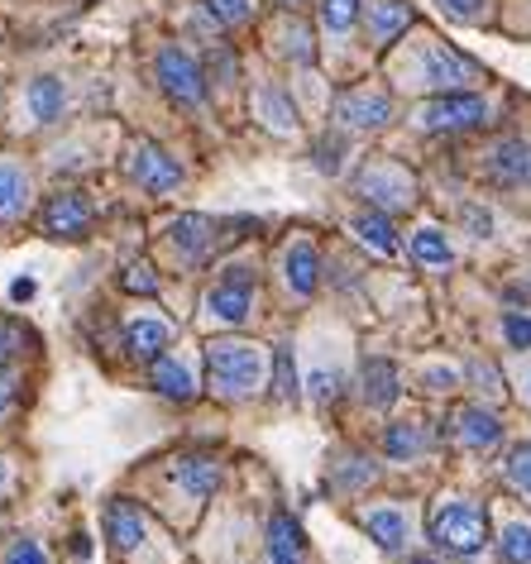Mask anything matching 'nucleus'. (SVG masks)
<instances>
[{
	"label": "nucleus",
	"mask_w": 531,
	"mask_h": 564,
	"mask_svg": "<svg viewBox=\"0 0 531 564\" xmlns=\"http://www.w3.org/2000/svg\"><path fill=\"white\" fill-rule=\"evenodd\" d=\"M202 6L216 24H240L249 15V0H202Z\"/></svg>",
	"instance_id": "32"
},
{
	"label": "nucleus",
	"mask_w": 531,
	"mask_h": 564,
	"mask_svg": "<svg viewBox=\"0 0 531 564\" xmlns=\"http://www.w3.org/2000/svg\"><path fill=\"white\" fill-rule=\"evenodd\" d=\"M0 484H6V464H0Z\"/></svg>",
	"instance_id": "47"
},
{
	"label": "nucleus",
	"mask_w": 531,
	"mask_h": 564,
	"mask_svg": "<svg viewBox=\"0 0 531 564\" xmlns=\"http://www.w3.org/2000/svg\"><path fill=\"white\" fill-rule=\"evenodd\" d=\"M283 273H288V288L297 292V297H312L316 282H321V253H316V245L297 239V245L283 253Z\"/></svg>",
	"instance_id": "10"
},
{
	"label": "nucleus",
	"mask_w": 531,
	"mask_h": 564,
	"mask_svg": "<svg viewBox=\"0 0 531 564\" xmlns=\"http://www.w3.org/2000/svg\"><path fill=\"white\" fill-rule=\"evenodd\" d=\"M431 541L441 550H455V555H474V550H484V541H488V521L479 507L451 502L431 517Z\"/></svg>",
	"instance_id": "2"
},
{
	"label": "nucleus",
	"mask_w": 531,
	"mask_h": 564,
	"mask_svg": "<svg viewBox=\"0 0 531 564\" xmlns=\"http://www.w3.org/2000/svg\"><path fill=\"white\" fill-rule=\"evenodd\" d=\"M422 383H426L431 392H445V388H455V383H459V373H455V369H426V373H422Z\"/></svg>",
	"instance_id": "39"
},
{
	"label": "nucleus",
	"mask_w": 531,
	"mask_h": 564,
	"mask_svg": "<svg viewBox=\"0 0 531 564\" xmlns=\"http://www.w3.org/2000/svg\"><path fill=\"white\" fill-rule=\"evenodd\" d=\"M24 340H30V335H24L20 326L0 321V355H15V349H24Z\"/></svg>",
	"instance_id": "38"
},
{
	"label": "nucleus",
	"mask_w": 531,
	"mask_h": 564,
	"mask_svg": "<svg viewBox=\"0 0 531 564\" xmlns=\"http://www.w3.org/2000/svg\"><path fill=\"white\" fill-rule=\"evenodd\" d=\"M502 335H508V340L517 345V349H531V321L527 316H502Z\"/></svg>",
	"instance_id": "35"
},
{
	"label": "nucleus",
	"mask_w": 531,
	"mask_h": 564,
	"mask_svg": "<svg viewBox=\"0 0 531 564\" xmlns=\"http://www.w3.org/2000/svg\"><path fill=\"white\" fill-rule=\"evenodd\" d=\"M167 235H173V249L183 253V259L197 263L206 249H212V239H216V220H206V216H177L173 225H167Z\"/></svg>",
	"instance_id": "12"
},
{
	"label": "nucleus",
	"mask_w": 531,
	"mask_h": 564,
	"mask_svg": "<svg viewBox=\"0 0 531 564\" xmlns=\"http://www.w3.org/2000/svg\"><path fill=\"white\" fill-rule=\"evenodd\" d=\"M422 77H426V87L459 91L465 82L479 77V67H474L469 58H459V53H451V48H426V58H422Z\"/></svg>",
	"instance_id": "9"
},
{
	"label": "nucleus",
	"mask_w": 531,
	"mask_h": 564,
	"mask_svg": "<svg viewBox=\"0 0 531 564\" xmlns=\"http://www.w3.org/2000/svg\"><path fill=\"white\" fill-rule=\"evenodd\" d=\"M124 288H130V292H144V297H153V288H159V282H153V273H149L144 263H134L130 273H124Z\"/></svg>",
	"instance_id": "37"
},
{
	"label": "nucleus",
	"mask_w": 531,
	"mask_h": 564,
	"mask_svg": "<svg viewBox=\"0 0 531 564\" xmlns=\"http://www.w3.org/2000/svg\"><path fill=\"white\" fill-rule=\"evenodd\" d=\"M10 297H15V302H30V297H34V278H15V282H10Z\"/></svg>",
	"instance_id": "44"
},
{
	"label": "nucleus",
	"mask_w": 531,
	"mask_h": 564,
	"mask_svg": "<svg viewBox=\"0 0 531 564\" xmlns=\"http://www.w3.org/2000/svg\"><path fill=\"white\" fill-rule=\"evenodd\" d=\"M422 130H479L488 120V106L479 96H465V91H445L436 101L422 106Z\"/></svg>",
	"instance_id": "3"
},
{
	"label": "nucleus",
	"mask_w": 531,
	"mask_h": 564,
	"mask_svg": "<svg viewBox=\"0 0 531 564\" xmlns=\"http://www.w3.org/2000/svg\"><path fill=\"white\" fill-rule=\"evenodd\" d=\"M502 560L508 564H531V527L527 521H512V527H502Z\"/></svg>",
	"instance_id": "28"
},
{
	"label": "nucleus",
	"mask_w": 531,
	"mask_h": 564,
	"mask_svg": "<svg viewBox=\"0 0 531 564\" xmlns=\"http://www.w3.org/2000/svg\"><path fill=\"white\" fill-rule=\"evenodd\" d=\"M412 259L422 263V268H451L455 249H451V239H445L436 225H426V230L412 235Z\"/></svg>",
	"instance_id": "26"
},
{
	"label": "nucleus",
	"mask_w": 531,
	"mask_h": 564,
	"mask_svg": "<svg viewBox=\"0 0 531 564\" xmlns=\"http://www.w3.org/2000/svg\"><path fill=\"white\" fill-rule=\"evenodd\" d=\"M359 192L369 202H379L383 210H398V206H412V177L402 173L398 163H373L359 173Z\"/></svg>",
	"instance_id": "7"
},
{
	"label": "nucleus",
	"mask_w": 531,
	"mask_h": 564,
	"mask_svg": "<svg viewBox=\"0 0 531 564\" xmlns=\"http://www.w3.org/2000/svg\"><path fill=\"white\" fill-rule=\"evenodd\" d=\"M365 531L373 535L379 550L398 555V550L408 545V512H398V507H373V512H365Z\"/></svg>",
	"instance_id": "16"
},
{
	"label": "nucleus",
	"mask_w": 531,
	"mask_h": 564,
	"mask_svg": "<svg viewBox=\"0 0 531 564\" xmlns=\"http://www.w3.org/2000/svg\"><path fill=\"white\" fill-rule=\"evenodd\" d=\"M153 388H159L167 402H187L192 392H197L187 364H177V359H159V364H153Z\"/></svg>",
	"instance_id": "24"
},
{
	"label": "nucleus",
	"mask_w": 531,
	"mask_h": 564,
	"mask_svg": "<svg viewBox=\"0 0 531 564\" xmlns=\"http://www.w3.org/2000/svg\"><path fill=\"white\" fill-rule=\"evenodd\" d=\"M335 392H340V373H335V369H316L312 373V398L326 406V402H335Z\"/></svg>",
	"instance_id": "34"
},
{
	"label": "nucleus",
	"mask_w": 531,
	"mask_h": 564,
	"mask_svg": "<svg viewBox=\"0 0 531 564\" xmlns=\"http://www.w3.org/2000/svg\"><path fill=\"white\" fill-rule=\"evenodd\" d=\"M365 402L369 406H393L398 402V364H388V359L365 364Z\"/></svg>",
	"instance_id": "20"
},
{
	"label": "nucleus",
	"mask_w": 531,
	"mask_h": 564,
	"mask_svg": "<svg viewBox=\"0 0 531 564\" xmlns=\"http://www.w3.org/2000/svg\"><path fill=\"white\" fill-rule=\"evenodd\" d=\"M106 531H110V545L116 550H134L144 541V512H139V502H124L116 498L106 507Z\"/></svg>",
	"instance_id": "14"
},
{
	"label": "nucleus",
	"mask_w": 531,
	"mask_h": 564,
	"mask_svg": "<svg viewBox=\"0 0 531 564\" xmlns=\"http://www.w3.org/2000/svg\"><path fill=\"white\" fill-rule=\"evenodd\" d=\"M153 73H159V87L173 96V101H183V106H197L202 96H206L202 67L192 63L183 48H163V53H159V63H153Z\"/></svg>",
	"instance_id": "4"
},
{
	"label": "nucleus",
	"mask_w": 531,
	"mask_h": 564,
	"mask_svg": "<svg viewBox=\"0 0 531 564\" xmlns=\"http://www.w3.org/2000/svg\"><path fill=\"white\" fill-rule=\"evenodd\" d=\"M91 230V202L82 192H53L44 206V235L53 239H82Z\"/></svg>",
	"instance_id": "6"
},
{
	"label": "nucleus",
	"mask_w": 531,
	"mask_h": 564,
	"mask_svg": "<svg viewBox=\"0 0 531 564\" xmlns=\"http://www.w3.org/2000/svg\"><path fill=\"white\" fill-rule=\"evenodd\" d=\"M527 383H531V378H527ZM527 392H531V388H527Z\"/></svg>",
	"instance_id": "48"
},
{
	"label": "nucleus",
	"mask_w": 531,
	"mask_h": 564,
	"mask_svg": "<svg viewBox=\"0 0 531 564\" xmlns=\"http://www.w3.org/2000/svg\"><path fill=\"white\" fill-rule=\"evenodd\" d=\"M335 116H340L349 130H383L388 116H393V101L383 91H345L335 101Z\"/></svg>",
	"instance_id": "8"
},
{
	"label": "nucleus",
	"mask_w": 531,
	"mask_h": 564,
	"mask_svg": "<svg viewBox=\"0 0 531 564\" xmlns=\"http://www.w3.org/2000/svg\"><path fill=\"white\" fill-rule=\"evenodd\" d=\"M273 392H278L283 402L297 398V369H292V349H288V345L273 355Z\"/></svg>",
	"instance_id": "30"
},
{
	"label": "nucleus",
	"mask_w": 531,
	"mask_h": 564,
	"mask_svg": "<svg viewBox=\"0 0 531 564\" xmlns=\"http://www.w3.org/2000/svg\"><path fill=\"white\" fill-rule=\"evenodd\" d=\"M130 177L144 192L163 196V192H173L177 182H183V167H177V159H167L159 144H134L130 149Z\"/></svg>",
	"instance_id": "5"
},
{
	"label": "nucleus",
	"mask_w": 531,
	"mask_h": 564,
	"mask_svg": "<svg viewBox=\"0 0 531 564\" xmlns=\"http://www.w3.org/2000/svg\"><path fill=\"white\" fill-rule=\"evenodd\" d=\"M206 312H212L216 321L240 326V321L249 316V288H245V282H220L212 297H206Z\"/></svg>",
	"instance_id": "22"
},
{
	"label": "nucleus",
	"mask_w": 531,
	"mask_h": 564,
	"mask_svg": "<svg viewBox=\"0 0 531 564\" xmlns=\"http://www.w3.org/2000/svg\"><path fill=\"white\" fill-rule=\"evenodd\" d=\"M73 555H77V560L91 555V541H87V535H77V541H73Z\"/></svg>",
	"instance_id": "45"
},
{
	"label": "nucleus",
	"mask_w": 531,
	"mask_h": 564,
	"mask_svg": "<svg viewBox=\"0 0 531 564\" xmlns=\"http://www.w3.org/2000/svg\"><path fill=\"white\" fill-rule=\"evenodd\" d=\"M259 106L269 110V124H273V130H297V120L288 116V101H283L278 91H263V96H259Z\"/></svg>",
	"instance_id": "33"
},
{
	"label": "nucleus",
	"mask_w": 531,
	"mask_h": 564,
	"mask_svg": "<svg viewBox=\"0 0 531 564\" xmlns=\"http://www.w3.org/2000/svg\"><path fill=\"white\" fill-rule=\"evenodd\" d=\"M269 560L273 564H302V527L288 512L269 521Z\"/></svg>",
	"instance_id": "17"
},
{
	"label": "nucleus",
	"mask_w": 531,
	"mask_h": 564,
	"mask_svg": "<svg viewBox=\"0 0 531 564\" xmlns=\"http://www.w3.org/2000/svg\"><path fill=\"white\" fill-rule=\"evenodd\" d=\"M316 167H321V173H340V144H335V139L316 149Z\"/></svg>",
	"instance_id": "40"
},
{
	"label": "nucleus",
	"mask_w": 531,
	"mask_h": 564,
	"mask_svg": "<svg viewBox=\"0 0 531 564\" xmlns=\"http://www.w3.org/2000/svg\"><path fill=\"white\" fill-rule=\"evenodd\" d=\"M465 220L474 225V235H479V239L494 235V216H488V210H479V206H465Z\"/></svg>",
	"instance_id": "41"
},
{
	"label": "nucleus",
	"mask_w": 531,
	"mask_h": 564,
	"mask_svg": "<svg viewBox=\"0 0 531 564\" xmlns=\"http://www.w3.org/2000/svg\"><path fill=\"white\" fill-rule=\"evenodd\" d=\"M508 484L531 492V445H517L508 455Z\"/></svg>",
	"instance_id": "31"
},
{
	"label": "nucleus",
	"mask_w": 531,
	"mask_h": 564,
	"mask_svg": "<svg viewBox=\"0 0 531 564\" xmlns=\"http://www.w3.org/2000/svg\"><path fill=\"white\" fill-rule=\"evenodd\" d=\"M206 364H212V383L226 392V398H249V392H259L263 378H269V359L249 340H216L206 349Z\"/></svg>",
	"instance_id": "1"
},
{
	"label": "nucleus",
	"mask_w": 531,
	"mask_h": 564,
	"mask_svg": "<svg viewBox=\"0 0 531 564\" xmlns=\"http://www.w3.org/2000/svg\"><path fill=\"white\" fill-rule=\"evenodd\" d=\"M445 10L459 20H479V0H445Z\"/></svg>",
	"instance_id": "42"
},
{
	"label": "nucleus",
	"mask_w": 531,
	"mask_h": 564,
	"mask_svg": "<svg viewBox=\"0 0 531 564\" xmlns=\"http://www.w3.org/2000/svg\"><path fill=\"white\" fill-rule=\"evenodd\" d=\"M24 101H30V116H34L39 124H48V120H58V116H63L67 91H63V82H58V77H34V82H30V91H24Z\"/></svg>",
	"instance_id": "18"
},
{
	"label": "nucleus",
	"mask_w": 531,
	"mask_h": 564,
	"mask_svg": "<svg viewBox=\"0 0 531 564\" xmlns=\"http://www.w3.org/2000/svg\"><path fill=\"white\" fill-rule=\"evenodd\" d=\"M6 564H48V560H44V550H39V541H15Z\"/></svg>",
	"instance_id": "36"
},
{
	"label": "nucleus",
	"mask_w": 531,
	"mask_h": 564,
	"mask_svg": "<svg viewBox=\"0 0 531 564\" xmlns=\"http://www.w3.org/2000/svg\"><path fill=\"white\" fill-rule=\"evenodd\" d=\"M349 230H355L373 253H398V230L393 220H388V210H369V216H355L349 220Z\"/></svg>",
	"instance_id": "21"
},
{
	"label": "nucleus",
	"mask_w": 531,
	"mask_h": 564,
	"mask_svg": "<svg viewBox=\"0 0 531 564\" xmlns=\"http://www.w3.org/2000/svg\"><path fill=\"white\" fill-rule=\"evenodd\" d=\"M124 345H130V355L134 359H159L163 349H167V326L163 321H134L130 330H124Z\"/></svg>",
	"instance_id": "25"
},
{
	"label": "nucleus",
	"mask_w": 531,
	"mask_h": 564,
	"mask_svg": "<svg viewBox=\"0 0 531 564\" xmlns=\"http://www.w3.org/2000/svg\"><path fill=\"white\" fill-rule=\"evenodd\" d=\"M355 15H359V0H321V24L330 34H349Z\"/></svg>",
	"instance_id": "29"
},
{
	"label": "nucleus",
	"mask_w": 531,
	"mask_h": 564,
	"mask_svg": "<svg viewBox=\"0 0 531 564\" xmlns=\"http://www.w3.org/2000/svg\"><path fill=\"white\" fill-rule=\"evenodd\" d=\"M30 206V177L15 163H0V220H15Z\"/></svg>",
	"instance_id": "23"
},
{
	"label": "nucleus",
	"mask_w": 531,
	"mask_h": 564,
	"mask_svg": "<svg viewBox=\"0 0 531 564\" xmlns=\"http://www.w3.org/2000/svg\"><path fill=\"white\" fill-rule=\"evenodd\" d=\"M365 15H369V34L379 39V44H393L412 24V6L408 0H365Z\"/></svg>",
	"instance_id": "11"
},
{
	"label": "nucleus",
	"mask_w": 531,
	"mask_h": 564,
	"mask_svg": "<svg viewBox=\"0 0 531 564\" xmlns=\"http://www.w3.org/2000/svg\"><path fill=\"white\" fill-rule=\"evenodd\" d=\"M383 449H388V459H416L426 449V431L416 421H393L383 435Z\"/></svg>",
	"instance_id": "27"
},
{
	"label": "nucleus",
	"mask_w": 531,
	"mask_h": 564,
	"mask_svg": "<svg viewBox=\"0 0 531 564\" xmlns=\"http://www.w3.org/2000/svg\"><path fill=\"white\" fill-rule=\"evenodd\" d=\"M455 435L469 449H488L502 441V421L494 412H484V406H465V412H455Z\"/></svg>",
	"instance_id": "15"
},
{
	"label": "nucleus",
	"mask_w": 531,
	"mask_h": 564,
	"mask_svg": "<svg viewBox=\"0 0 531 564\" xmlns=\"http://www.w3.org/2000/svg\"><path fill=\"white\" fill-rule=\"evenodd\" d=\"M10 402H15V378H10L6 369H0V416L10 412Z\"/></svg>",
	"instance_id": "43"
},
{
	"label": "nucleus",
	"mask_w": 531,
	"mask_h": 564,
	"mask_svg": "<svg viewBox=\"0 0 531 564\" xmlns=\"http://www.w3.org/2000/svg\"><path fill=\"white\" fill-rule=\"evenodd\" d=\"M173 484L187 492V498H212L216 484H220V464L216 459H206V455H192V459H177V469H173Z\"/></svg>",
	"instance_id": "13"
},
{
	"label": "nucleus",
	"mask_w": 531,
	"mask_h": 564,
	"mask_svg": "<svg viewBox=\"0 0 531 564\" xmlns=\"http://www.w3.org/2000/svg\"><path fill=\"white\" fill-rule=\"evenodd\" d=\"M412 564H436V560H426V555H416V560H412Z\"/></svg>",
	"instance_id": "46"
},
{
	"label": "nucleus",
	"mask_w": 531,
	"mask_h": 564,
	"mask_svg": "<svg viewBox=\"0 0 531 564\" xmlns=\"http://www.w3.org/2000/svg\"><path fill=\"white\" fill-rule=\"evenodd\" d=\"M488 173H494L498 182H522V177H531V149L522 144V139H508V144H498L494 159H488Z\"/></svg>",
	"instance_id": "19"
}]
</instances>
